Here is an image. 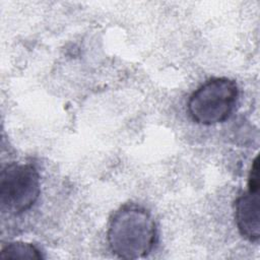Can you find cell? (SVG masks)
I'll return each mask as SVG.
<instances>
[{
	"instance_id": "cell-1",
	"label": "cell",
	"mask_w": 260,
	"mask_h": 260,
	"mask_svg": "<svg viewBox=\"0 0 260 260\" xmlns=\"http://www.w3.org/2000/svg\"><path fill=\"white\" fill-rule=\"evenodd\" d=\"M107 240L112 253L121 259L148 256L157 240V229L152 215L143 207L128 204L111 217Z\"/></svg>"
},
{
	"instance_id": "cell-2",
	"label": "cell",
	"mask_w": 260,
	"mask_h": 260,
	"mask_svg": "<svg viewBox=\"0 0 260 260\" xmlns=\"http://www.w3.org/2000/svg\"><path fill=\"white\" fill-rule=\"evenodd\" d=\"M238 99L239 88L235 80L213 77L192 92L187 110L194 122L205 126L215 125L231 117Z\"/></svg>"
},
{
	"instance_id": "cell-3",
	"label": "cell",
	"mask_w": 260,
	"mask_h": 260,
	"mask_svg": "<svg viewBox=\"0 0 260 260\" xmlns=\"http://www.w3.org/2000/svg\"><path fill=\"white\" fill-rule=\"evenodd\" d=\"M41 194L40 174L31 164L10 162L0 173L1 210L18 215L29 210Z\"/></svg>"
},
{
	"instance_id": "cell-4",
	"label": "cell",
	"mask_w": 260,
	"mask_h": 260,
	"mask_svg": "<svg viewBox=\"0 0 260 260\" xmlns=\"http://www.w3.org/2000/svg\"><path fill=\"white\" fill-rule=\"evenodd\" d=\"M259 185H248V190L235 201V221L240 235L251 243L260 238Z\"/></svg>"
},
{
	"instance_id": "cell-5",
	"label": "cell",
	"mask_w": 260,
	"mask_h": 260,
	"mask_svg": "<svg viewBox=\"0 0 260 260\" xmlns=\"http://www.w3.org/2000/svg\"><path fill=\"white\" fill-rule=\"evenodd\" d=\"M42 251L30 243L24 242H11L5 245L0 251V259H44Z\"/></svg>"
}]
</instances>
